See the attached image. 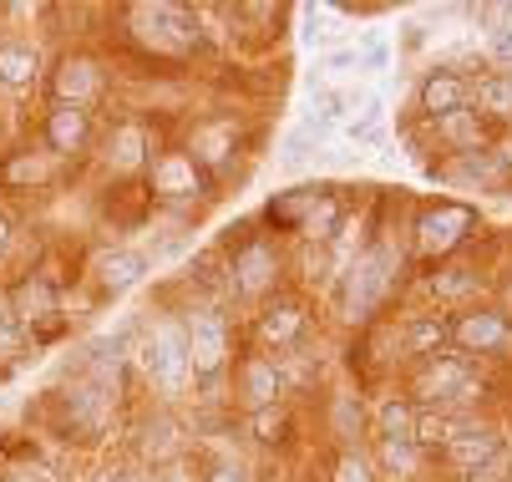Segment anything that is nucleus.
Here are the masks:
<instances>
[{
    "mask_svg": "<svg viewBox=\"0 0 512 482\" xmlns=\"http://www.w3.org/2000/svg\"><path fill=\"white\" fill-rule=\"evenodd\" d=\"M234 148H239L234 122H203V127H193V137H188V158H193L203 173H224L229 158H234Z\"/></svg>",
    "mask_w": 512,
    "mask_h": 482,
    "instance_id": "18",
    "label": "nucleus"
},
{
    "mask_svg": "<svg viewBox=\"0 0 512 482\" xmlns=\"http://www.w3.org/2000/svg\"><path fill=\"white\" fill-rule=\"evenodd\" d=\"M507 442H502V432L492 427V422H467L462 417V427H457V437L442 447V457L457 467V472H472L477 462H487L492 452H502Z\"/></svg>",
    "mask_w": 512,
    "mask_h": 482,
    "instance_id": "16",
    "label": "nucleus"
},
{
    "mask_svg": "<svg viewBox=\"0 0 512 482\" xmlns=\"http://www.w3.org/2000/svg\"><path fill=\"white\" fill-rule=\"evenodd\" d=\"M447 335H452V346L472 361H482V356H497V351H507L512 346V320H507V310L502 305H467L452 325H447Z\"/></svg>",
    "mask_w": 512,
    "mask_h": 482,
    "instance_id": "10",
    "label": "nucleus"
},
{
    "mask_svg": "<svg viewBox=\"0 0 512 482\" xmlns=\"http://www.w3.org/2000/svg\"><path fill=\"white\" fill-rule=\"evenodd\" d=\"M447 183H467V188H497L507 183V168L492 148H472V153H452V163L442 168Z\"/></svg>",
    "mask_w": 512,
    "mask_h": 482,
    "instance_id": "19",
    "label": "nucleus"
},
{
    "mask_svg": "<svg viewBox=\"0 0 512 482\" xmlns=\"http://www.w3.org/2000/svg\"><path fill=\"white\" fill-rule=\"evenodd\" d=\"M447 325L452 320H442V315H411L406 325H401V335H396V346H401V356H416V361H431V356H442V346H447Z\"/></svg>",
    "mask_w": 512,
    "mask_h": 482,
    "instance_id": "20",
    "label": "nucleus"
},
{
    "mask_svg": "<svg viewBox=\"0 0 512 482\" xmlns=\"http://www.w3.org/2000/svg\"><path fill=\"white\" fill-rule=\"evenodd\" d=\"M492 153H497V158H502V168H507V173H512V127H507V132H502V143H497V148H492Z\"/></svg>",
    "mask_w": 512,
    "mask_h": 482,
    "instance_id": "43",
    "label": "nucleus"
},
{
    "mask_svg": "<svg viewBox=\"0 0 512 482\" xmlns=\"http://www.w3.org/2000/svg\"><path fill=\"white\" fill-rule=\"evenodd\" d=\"M51 406H56V432H61L66 442H97V437L107 432V422H112L117 396L102 391L97 381H87V376L77 371V381H71V386L51 391Z\"/></svg>",
    "mask_w": 512,
    "mask_h": 482,
    "instance_id": "4",
    "label": "nucleus"
},
{
    "mask_svg": "<svg viewBox=\"0 0 512 482\" xmlns=\"http://www.w3.org/2000/svg\"><path fill=\"white\" fill-rule=\"evenodd\" d=\"M107 168L112 173H137V168H148L153 163V137H148V127L142 122H117L112 132H107Z\"/></svg>",
    "mask_w": 512,
    "mask_h": 482,
    "instance_id": "17",
    "label": "nucleus"
},
{
    "mask_svg": "<svg viewBox=\"0 0 512 482\" xmlns=\"http://www.w3.org/2000/svg\"><path fill=\"white\" fill-rule=\"evenodd\" d=\"M122 21L132 26V41L148 51V56H158V61H178V56H188L198 46L193 11L168 6V0H158V6H127Z\"/></svg>",
    "mask_w": 512,
    "mask_h": 482,
    "instance_id": "1",
    "label": "nucleus"
},
{
    "mask_svg": "<svg viewBox=\"0 0 512 482\" xmlns=\"http://www.w3.org/2000/svg\"><path fill=\"white\" fill-rule=\"evenodd\" d=\"M472 234H477V209H467V203H452V198L431 203V209L416 219V249H421L426 259L457 254Z\"/></svg>",
    "mask_w": 512,
    "mask_h": 482,
    "instance_id": "9",
    "label": "nucleus"
},
{
    "mask_svg": "<svg viewBox=\"0 0 512 482\" xmlns=\"http://www.w3.org/2000/svg\"><path fill=\"white\" fill-rule=\"evenodd\" d=\"M249 432H254V442H264V447H279V442L289 437V411H284V406L254 411V417H249Z\"/></svg>",
    "mask_w": 512,
    "mask_h": 482,
    "instance_id": "31",
    "label": "nucleus"
},
{
    "mask_svg": "<svg viewBox=\"0 0 512 482\" xmlns=\"http://www.w3.org/2000/svg\"><path fill=\"white\" fill-rule=\"evenodd\" d=\"M26 330H21V320L11 315V305H0V366H16L21 356H26Z\"/></svg>",
    "mask_w": 512,
    "mask_h": 482,
    "instance_id": "30",
    "label": "nucleus"
},
{
    "mask_svg": "<svg viewBox=\"0 0 512 482\" xmlns=\"http://www.w3.org/2000/svg\"><path fill=\"white\" fill-rule=\"evenodd\" d=\"M371 467H376V477H386V482H406V477H416V472L426 467V452L411 447V442H376Z\"/></svg>",
    "mask_w": 512,
    "mask_h": 482,
    "instance_id": "27",
    "label": "nucleus"
},
{
    "mask_svg": "<svg viewBox=\"0 0 512 482\" xmlns=\"http://www.w3.org/2000/svg\"><path fill=\"white\" fill-rule=\"evenodd\" d=\"M11 239H16V229H11L6 214H0V264H6V254H11Z\"/></svg>",
    "mask_w": 512,
    "mask_h": 482,
    "instance_id": "42",
    "label": "nucleus"
},
{
    "mask_svg": "<svg viewBox=\"0 0 512 482\" xmlns=\"http://www.w3.org/2000/svg\"><path fill=\"white\" fill-rule=\"evenodd\" d=\"M234 396H239V406L249 411H269V406H279V396H284V366H279V356H244L239 366H234Z\"/></svg>",
    "mask_w": 512,
    "mask_h": 482,
    "instance_id": "11",
    "label": "nucleus"
},
{
    "mask_svg": "<svg viewBox=\"0 0 512 482\" xmlns=\"http://www.w3.org/2000/svg\"><path fill=\"white\" fill-rule=\"evenodd\" d=\"M183 335H188V366H193V381H218L229 371V351H234V335H229V320L218 315L213 305H198L183 315Z\"/></svg>",
    "mask_w": 512,
    "mask_h": 482,
    "instance_id": "6",
    "label": "nucleus"
},
{
    "mask_svg": "<svg viewBox=\"0 0 512 482\" xmlns=\"http://www.w3.org/2000/svg\"><path fill=\"white\" fill-rule=\"evenodd\" d=\"M203 482H249V472H244V462H229V457H218V462H208Z\"/></svg>",
    "mask_w": 512,
    "mask_h": 482,
    "instance_id": "38",
    "label": "nucleus"
},
{
    "mask_svg": "<svg viewBox=\"0 0 512 482\" xmlns=\"http://www.w3.org/2000/svg\"><path fill=\"white\" fill-rule=\"evenodd\" d=\"M477 391H482V381H477L467 356H431L416 371V406L421 411H452L457 417L462 406L477 401Z\"/></svg>",
    "mask_w": 512,
    "mask_h": 482,
    "instance_id": "5",
    "label": "nucleus"
},
{
    "mask_svg": "<svg viewBox=\"0 0 512 482\" xmlns=\"http://www.w3.org/2000/svg\"><path fill=\"white\" fill-rule=\"evenodd\" d=\"M142 274H148V254H142V249H107V254L97 259V285H102L107 295L132 290Z\"/></svg>",
    "mask_w": 512,
    "mask_h": 482,
    "instance_id": "22",
    "label": "nucleus"
},
{
    "mask_svg": "<svg viewBox=\"0 0 512 482\" xmlns=\"http://www.w3.org/2000/svg\"><path fill=\"white\" fill-rule=\"evenodd\" d=\"M472 112L482 122H507L512 127V72H482L472 82Z\"/></svg>",
    "mask_w": 512,
    "mask_h": 482,
    "instance_id": "21",
    "label": "nucleus"
},
{
    "mask_svg": "<svg viewBox=\"0 0 512 482\" xmlns=\"http://www.w3.org/2000/svg\"><path fill=\"white\" fill-rule=\"evenodd\" d=\"M183 452V442H178V427L168 422V417H153L148 427H142V442H137V457L148 462V472H163L173 457Z\"/></svg>",
    "mask_w": 512,
    "mask_h": 482,
    "instance_id": "26",
    "label": "nucleus"
},
{
    "mask_svg": "<svg viewBox=\"0 0 512 482\" xmlns=\"http://www.w3.org/2000/svg\"><path fill=\"white\" fill-rule=\"evenodd\" d=\"M148 477H153L148 467H137V462H122V467H107V472H102L97 482H148Z\"/></svg>",
    "mask_w": 512,
    "mask_h": 482,
    "instance_id": "40",
    "label": "nucleus"
},
{
    "mask_svg": "<svg viewBox=\"0 0 512 482\" xmlns=\"http://www.w3.org/2000/svg\"><path fill=\"white\" fill-rule=\"evenodd\" d=\"M279 158H284L289 168H295V163H305V158H310V132H305V127H300V132H289V137H284V153H279Z\"/></svg>",
    "mask_w": 512,
    "mask_h": 482,
    "instance_id": "39",
    "label": "nucleus"
},
{
    "mask_svg": "<svg viewBox=\"0 0 512 482\" xmlns=\"http://www.w3.org/2000/svg\"><path fill=\"white\" fill-rule=\"evenodd\" d=\"M416 417H421V406H416L411 396H386V401L376 406V417H371L376 442H411V437H416ZM411 447H416V442H411Z\"/></svg>",
    "mask_w": 512,
    "mask_h": 482,
    "instance_id": "23",
    "label": "nucleus"
},
{
    "mask_svg": "<svg viewBox=\"0 0 512 482\" xmlns=\"http://www.w3.org/2000/svg\"><path fill=\"white\" fill-rule=\"evenodd\" d=\"M335 437L350 447V442H360V427H365V411H360V401L355 396H335Z\"/></svg>",
    "mask_w": 512,
    "mask_h": 482,
    "instance_id": "33",
    "label": "nucleus"
},
{
    "mask_svg": "<svg viewBox=\"0 0 512 482\" xmlns=\"http://www.w3.org/2000/svg\"><path fill=\"white\" fill-rule=\"evenodd\" d=\"M0 482H61L41 457H21V462H11L6 472H0Z\"/></svg>",
    "mask_w": 512,
    "mask_h": 482,
    "instance_id": "37",
    "label": "nucleus"
},
{
    "mask_svg": "<svg viewBox=\"0 0 512 482\" xmlns=\"http://www.w3.org/2000/svg\"><path fill=\"white\" fill-rule=\"evenodd\" d=\"M467 290H477V274L472 269H436L431 274V295H442V300L467 295Z\"/></svg>",
    "mask_w": 512,
    "mask_h": 482,
    "instance_id": "35",
    "label": "nucleus"
},
{
    "mask_svg": "<svg viewBox=\"0 0 512 482\" xmlns=\"http://www.w3.org/2000/svg\"><path fill=\"white\" fill-rule=\"evenodd\" d=\"M279 274H284V259L274 249V239L264 234H249L234 254H229V290L239 300H264L279 290Z\"/></svg>",
    "mask_w": 512,
    "mask_h": 482,
    "instance_id": "8",
    "label": "nucleus"
},
{
    "mask_svg": "<svg viewBox=\"0 0 512 482\" xmlns=\"http://www.w3.org/2000/svg\"><path fill=\"white\" fill-rule=\"evenodd\" d=\"M436 127V137H442V143L452 148V153H472V148H487L482 143V117L467 107V112H452V117H442V122H431Z\"/></svg>",
    "mask_w": 512,
    "mask_h": 482,
    "instance_id": "28",
    "label": "nucleus"
},
{
    "mask_svg": "<svg viewBox=\"0 0 512 482\" xmlns=\"http://www.w3.org/2000/svg\"><path fill=\"white\" fill-rule=\"evenodd\" d=\"M41 183H51V153L16 148L0 158V188H41Z\"/></svg>",
    "mask_w": 512,
    "mask_h": 482,
    "instance_id": "24",
    "label": "nucleus"
},
{
    "mask_svg": "<svg viewBox=\"0 0 512 482\" xmlns=\"http://www.w3.org/2000/svg\"><path fill=\"white\" fill-rule=\"evenodd\" d=\"M305 325H310V315H305L300 300H274V305L259 310L254 335H259V346H269V351H295L300 335H305Z\"/></svg>",
    "mask_w": 512,
    "mask_h": 482,
    "instance_id": "15",
    "label": "nucleus"
},
{
    "mask_svg": "<svg viewBox=\"0 0 512 482\" xmlns=\"http://www.w3.org/2000/svg\"><path fill=\"white\" fill-rule=\"evenodd\" d=\"M92 137H97V122H92L87 107H61V102H51V112H46V122H41V143H46L51 158H82V153L92 148Z\"/></svg>",
    "mask_w": 512,
    "mask_h": 482,
    "instance_id": "12",
    "label": "nucleus"
},
{
    "mask_svg": "<svg viewBox=\"0 0 512 482\" xmlns=\"http://www.w3.org/2000/svg\"><path fill=\"white\" fill-rule=\"evenodd\" d=\"M142 371L158 386V396H183L188 381H193V366H188V335H183V320L178 315H163L148 325V340H142Z\"/></svg>",
    "mask_w": 512,
    "mask_h": 482,
    "instance_id": "3",
    "label": "nucleus"
},
{
    "mask_svg": "<svg viewBox=\"0 0 512 482\" xmlns=\"http://www.w3.org/2000/svg\"><path fill=\"white\" fill-rule=\"evenodd\" d=\"M46 92H51V102H61V107H87V112H92V102L107 92V66H102V56H92V51H61L56 66L46 72Z\"/></svg>",
    "mask_w": 512,
    "mask_h": 482,
    "instance_id": "7",
    "label": "nucleus"
},
{
    "mask_svg": "<svg viewBox=\"0 0 512 482\" xmlns=\"http://www.w3.org/2000/svg\"><path fill=\"white\" fill-rule=\"evenodd\" d=\"M457 427H462V417H452V411H421V417H416V447L431 457V452H442L452 437H457Z\"/></svg>",
    "mask_w": 512,
    "mask_h": 482,
    "instance_id": "29",
    "label": "nucleus"
},
{
    "mask_svg": "<svg viewBox=\"0 0 512 482\" xmlns=\"http://www.w3.org/2000/svg\"><path fill=\"white\" fill-rule=\"evenodd\" d=\"M421 112H426V122H442V117H452V112H467L472 107V82L457 72V66H436V72H426V82H421Z\"/></svg>",
    "mask_w": 512,
    "mask_h": 482,
    "instance_id": "14",
    "label": "nucleus"
},
{
    "mask_svg": "<svg viewBox=\"0 0 512 482\" xmlns=\"http://www.w3.org/2000/svg\"><path fill=\"white\" fill-rule=\"evenodd\" d=\"M36 77H41V51L31 41H0V87L21 92L36 87Z\"/></svg>",
    "mask_w": 512,
    "mask_h": 482,
    "instance_id": "25",
    "label": "nucleus"
},
{
    "mask_svg": "<svg viewBox=\"0 0 512 482\" xmlns=\"http://www.w3.org/2000/svg\"><path fill=\"white\" fill-rule=\"evenodd\" d=\"M386 56H391L386 36H371V41H365V61H371V72H381V66H386Z\"/></svg>",
    "mask_w": 512,
    "mask_h": 482,
    "instance_id": "41",
    "label": "nucleus"
},
{
    "mask_svg": "<svg viewBox=\"0 0 512 482\" xmlns=\"http://www.w3.org/2000/svg\"><path fill=\"white\" fill-rule=\"evenodd\" d=\"M396 264L401 259L391 249H381V244H371L365 254L350 259L345 280H340V310H345V320H371L386 305V295L396 285Z\"/></svg>",
    "mask_w": 512,
    "mask_h": 482,
    "instance_id": "2",
    "label": "nucleus"
},
{
    "mask_svg": "<svg viewBox=\"0 0 512 482\" xmlns=\"http://www.w3.org/2000/svg\"><path fill=\"white\" fill-rule=\"evenodd\" d=\"M462 482H512V447H502L487 462H477L472 472H462Z\"/></svg>",
    "mask_w": 512,
    "mask_h": 482,
    "instance_id": "34",
    "label": "nucleus"
},
{
    "mask_svg": "<svg viewBox=\"0 0 512 482\" xmlns=\"http://www.w3.org/2000/svg\"><path fill=\"white\" fill-rule=\"evenodd\" d=\"M330 482H381V477H376L371 457L355 452V447H345V452L335 457V467H330Z\"/></svg>",
    "mask_w": 512,
    "mask_h": 482,
    "instance_id": "32",
    "label": "nucleus"
},
{
    "mask_svg": "<svg viewBox=\"0 0 512 482\" xmlns=\"http://www.w3.org/2000/svg\"><path fill=\"white\" fill-rule=\"evenodd\" d=\"M208 188V173L188 158V153H158L148 163V193L163 203H188Z\"/></svg>",
    "mask_w": 512,
    "mask_h": 482,
    "instance_id": "13",
    "label": "nucleus"
},
{
    "mask_svg": "<svg viewBox=\"0 0 512 482\" xmlns=\"http://www.w3.org/2000/svg\"><path fill=\"white\" fill-rule=\"evenodd\" d=\"M381 132H386V107H381V102H371V107H365V117L350 122L355 143H381Z\"/></svg>",
    "mask_w": 512,
    "mask_h": 482,
    "instance_id": "36",
    "label": "nucleus"
}]
</instances>
